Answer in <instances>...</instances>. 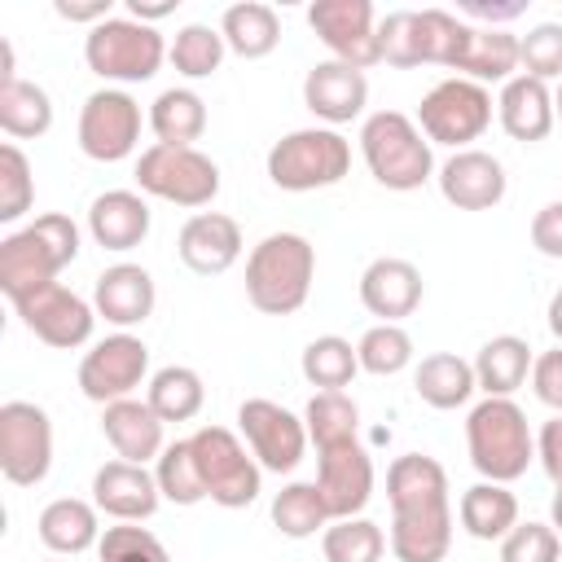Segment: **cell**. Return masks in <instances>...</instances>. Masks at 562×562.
<instances>
[{
    "label": "cell",
    "mask_w": 562,
    "mask_h": 562,
    "mask_svg": "<svg viewBox=\"0 0 562 562\" xmlns=\"http://www.w3.org/2000/svg\"><path fill=\"white\" fill-rule=\"evenodd\" d=\"M413 391L422 404L439 408V413H452V408H465L479 391L474 382V364L461 360L457 351H430L417 360L413 369Z\"/></svg>",
    "instance_id": "28"
},
{
    "label": "cell",
    "mask_w": 562,
    "mask_h": 562,
    "mask_svg": "<svg viewBox=\"0 0 562 562\" xmlns=\"http://www.w3.org/2000/svg\"><path fill=\"white\" fill-rule=\"evenodd\" d=\"M334 518L316 492V483H285L272 496V527L290 540H312L316 531H325Z\"/></svg>",
    "instance_id": "39"
},
{
    "label": "cell",
    "mask_w": 562,
    "mask_h": 562,
    "mask_svg": "<svg viewBox=\"0 0 562 562\" xmlns=\"http://www.w3.org/2000/svg\"><path fill=\"white\" fill-rule=\"evenodd\" d=\"M299 369H303V378H307L316 391H342V386H351V378L360 373V356H356V347H351L342 334H321V338H312V342L303 347Z\"/></svg>",
    "instance_id": "37"
},
{
    "label": "cell",
    "mask_w": 562,
    "mask_h": 562,
    "mask_svg": "<svg viewBox=\"0 0 562 562\" xmlns=\"http://www.w3.org/2000/svg\"><path fill=\"white\" fill-rule=\"evenodd\" d=\"M321 553L325 562H378L386 553V536L373 518L356 514V518H334L321 531Z\"/></svg>",
    "instance_id": "42"
},
{
    "label": "cell",
    "mask_w": 562,
    "mask_h": 562,
    "mask_svg": "<svg viewBox=\"0 0 562 562\" xmlns=\"http://www.w3.org/2000/svg\"><path fill=\"white\" fill-rule=\"evenodd\" d=\"M145 378H149V347L132 329H114L97 338L79 360V391L101 408L136 395Z\"/></svg>",
    "instance_id": "12"
},
{
    "label": "cell",
    "mask_w": 562,
    "mask_h": 562,
    "mask_svg": "<svg viewBox=\"0 0 562 562\" xmlns=\"http://www.w3.org/2000/svg\"><path fill=\"white\" fill-rule=\"evenodd\" d=\"M189 443H193V457L206 483V501H215L220 509H246L259 501L263 465L255 461L246 439H237L228 426H198Z\"/></svg>",
    "instance_id": "8"
},
{
    "label": "cell",
    "mask_w": 562,
    "mask_h": 562,
    "mask_svg": "<svg viewBox=\"0 0 562 562\" xmlns=\"http://www.w3.org/2000/svg\"><path fill=\"white\" fill-rule=\"evenodd\" d=\"M549 527L562 536V487H553V501H549Z\"/></svg>",
    "instance_id": "57"
},
{
    "label": "cell",
    "mask_w": 562,
    "mask_h": 562,
    "mask_svg": "<svg viewBox=\"0 0 562 562\" xmlns=\"http://www.w3.org/2000/svg\"><path fill=\"white\" fill-rule=\"evenodd\" d=\"M316 281V246L303 233H268L246 255V299L263 316H294Z\"/></svg>",
    "instance_id": "2"
},
{
    "label": "cell",
    "mask_w": 562,
    "mask_h": 562,
    "mask_svg": "<svg viewBox=\"0 0 562 562\" xmlns=\"http://www.w3.org/2000/svg\"><path fill=\"white\" fill-rule=\"evenodd\" d=\"M501 562H562V536L549 522H518L501 540Z\"/></svg>",
    "instance_id": "49"
},
{
    "label": "cell",
    "mask_w": 562,
    "mask_h": 562,
    "mask_svg": "<svg viewBox=\"0 0 562 562\" xmlns=\"http://www.w3.org/2000/svg\"><path fill=\"white\" fill-rule=\"evenodd\" d=\"M544 321H549V334H553L558 347H562V285L553 290V299H549V307H544Z\"/></svg>",
    "instance_id": "56"
},
{
    "label": "cell",
    "mask_w": 562,
    "mask_h": 562,
    "mask_svg": "<svg viewBox=\"0 0 562 562\" xmlns=\"http://www.w3.org/2000/svg\"><path fill=\"white\" fill-rule=\"evenodd\" d=\"M53 470V417L31 400L0 404V474L13 487H35Z\"/></svg>",
    "instance_id": "10"
},
{
    "label": "cell",
    "mask_w": 562,
    "mask_h": 562,
    "mask_svg": "<svg viewBox=\"0 0 562 562\" xmlns=\"http://www.w3.org/2000/svg\"><path fill=\"white\" fill-rule=\"evenodd\" d=\"M176 4L180 0H127V18H136V22H145V26H154V22H162L167 13H176Z\"/></svg>",
    "instance_id": "55"
},
{
    "label": "cell",
    "mask_w": 562,
    "mask_h": 562,
    "mask_svg": "<svg viewBox=\"0 0 562 562\" xmlns=\"http://www.w3.org/2000/svg\"><path fill=\"white\" fill-rule=\"evenodd\" d=\"M35 202V176L31 158L9 140L0 145V224H18Z\"/></svg>",
    "instance_id": "46"
},
{
    "label": "cell",
    "mask_w": 562,
    "mask_h": 562,
    "mask_svg": "<svg viewBox=\"0 0 562 562\" xmlns=\"http://www.w3.org/2000/svg\"><path fill=\"white\" fill-rule=\"evenodd\" d=\"M316 492L329 518H356L373 501V457L360 439L316 448Z\"/></svg>",
    "instance_id": "16"
},
{
    "label": "cell",
    "mask_w": 562,
    "mask_h": 562,
    "mask_svg": "<svg viewBox=\"0 0 562 562\" xmlns=\"http://www.w3.org/2000/svg\"><path fill=\"white\" fill-rule=\"evenodd\" d=\"M167 40L158 35V26H145L136 18H105L83 35V61L97 79L110 83H145L162 70L167 61Z\"/></svg>",
    "instance_id": "6"
},
{
    "label": "cell",
    "mask_w": 562,
    "mask_h": 562,
    "mask_svg": "<svg viewBox=\"0 0 562 562\" xmlns=\"http://www.w3.org/2000/svg\"><path fill=\"white\" fill-rule=\"evenodd\" d=\"M92 505L114 522H145L158 514L162 492H158V479L149 465L114 457L92 474Z\"/></svg>",
    "instance_id": "19"
},
{
    "label": "cell",
    "mask_w": 562,
    "mask_h": 562,
    "mask_svg": "<svg viewBox=\"0 0 562 562\" xmlns=\"http://www.w3.org/2000/svg\"><path fill=\"white\" fill-rule=\"evenodd\" d=\"M518 75L562 83V22H536L527 35H518Z\"/></svg>",
    "instance_id": "45"
},
{
    "label": "cell",
    "mask_w": 562,
    "mask_h": 562,
    "mask_svg": "<svg viewBox=\"0 0 562 562\" xmlns=\"http://www.w3.org/2000/svg\"><path fill=\"white\" fill-rule=\"evenodd\" d=\"M360 158L369 176L391 193H413L435 176V145L422 136L417 119L400 110H373L360 123Z\"/></svg>",
    "instance_id": "3"
},
{
    "label": "cell",
    "mask_w": 562,
    "mask_h": 562,
    "mask_svg": "<svg viewBox=\"0 0 562 562\" xmlns=\"http://www.w3.org/2000/svg\"><path fill=\"white\" fill-rule=\"evenodd\" d=\"M224 53H228V44H224L220 26L189 22V26L176 31V40H171V48H167V61H171L176 75H184V79H211V75L224 66Z\"/></svg>",
    "instance_id": "40"
},
{
    "label": "cell",
    "mask_w": 562,
    "mask_h": 562,
    "mask_svg": "<svg viewBox=\"0 0 562 562\" xmlns=\"http://www.w3.org/2000/svg\"><path fill=\"white\" fill-rule=\"evenodd\" d=\"M492 110H496V101L483 83L452 75V79H439L422 97L417 127L430 145H448L457 154V149H470V140H479L492 127Z\"/></svg>",
    "instance_id": "9"
},
{
    "label": "cell",
    "mask_w": 562,
    "mask_h": 562,
    "mask_svg": "<svg viewBox=\"0 0 562 562\" xmlns=\"http://www.w3.org/2000/svg\"><path fill=\"white\" fill-rule=\"evenodd\" d=\"M378 44H382V61L395 70H413L422 66V31H417V9H395L378 22Z\"/></svg>",
    "instance_id": "48"
},
{
    "label": "cell",
    "mask_w": 562,
    "mask_h": 562,
    "mask_svg": "<svg viewBox=\"0 0 562 562\" xmlns=\"http://www.w3.org/2000/svg\"><path fill=\"white\" fill-rule=\"evenodd\" d=\"M149 132L154 145L193 149V140H202L206 132V101L193 88H162L149 105Z\"/></svg>",
    "instance_id": "34"
},
{
    "label": "cell",
    "mask_w": 562,
    "mask_h": 562,
    "mask_svg": "<svg viewBox=\"0 0 562 562\" xmlns=\"http://www.w3.org/2000/svg\"><path fill=\"white\" fill-rule=\"evenodd\" d=\"M145 400L162 422H193L206 404V382L189 364H162L158 373H149Z\"/></svg>",
    "instance_id": "35"
},
{
    "label": "cell",
    "mask_w": 562,
    "mask_h": 562,
    "mask_svg": "<svg viewBox=\"0 0 562 562\" xmlns=\"http://www.w3.org/2000/svg\"><path fill=\"white\" fill-rule=\"evenodd\" d=\"M97 558L101 562H171L167 544L140 527V522H114L101 531V544H97Z\"/></svg>",
    "instance_id": "47"
},
{
    "label": "cell",
    "mask_w": 562,
    "mask_h": 562,
    "mask_svg": "<svg viewBox=\"0 0 562 562\" xmlns=\"http://www.w3.org/2000/svg\"><path fill=\"white\" fill-rule=\"evenodd\" d=\"M154 303H158V285L140 263H110L92 285V307L114 329L145 325L154 316Z\"/></svg>",
    "instance_id": "22"
},
{
    "label": "cell",
    "mask_w": 562,
    "mask_h": 562,
    "mask_svg": "<svg viewBox=\"0 0 562 562\" xmlns=\"http://www.w3.org/2000/svg\"><path fill=\"white\" fill-rule=\"evenodd\" d=\"M457 518H461V531L474 536V540H505L522 518H518V496L509 492V483H470L457 501Z\"/></svg>",
    "instance_id": "29"
},
{
    "label": "cell",
    "mask_w": 562,
    "mask_h": 562,
    "mask_svg": "<svg viewBox=\"0 0 562 562\" xmlns=\"http://www.w3.org/2000/svg\"><path fill=\"white\" fill-rule=\"evenodd\" d=\"M474 364V382L483 395H501V400H514V391L531 378V364H536V351L527 338L518 334H496L479 347V356L470 360Z\"/></svg>",
    "instance_id": "30"
},
{
    "label": "cell",
    "mask_w": 562,
    "mask_h": 562,
    "mask_svg": "<svg viewBox=\"0 0 562 562\" xmlns=\"http://www.w3.org/2000/svg\"><path fill=\"white\" fill-rule=\"evenodd\" d=\"M241 224L224 211H198L180 224V237H176V255L189 272L198 277H220L228 272L237 259H241Z\"/></svg>",
    "instance_id": "20"
},
{
    "label": "cell",
    "mask_w": 562,
    "mask_h": 562,
    "mask_svg": "<svg viewBox=\"0 0 562 562\" xmlns=\"http://www.w3.org/2000/svg\"><path fill=\"white\" fill-rule=\"evenodd\" d=\"M351 171V140L338 127H294L268 149V180L285 193L334 189Z\"/></svg>",
    "instance_id": "5"
},
{
    "label": "cell",
    "mask_w": 562,
    "mask_h": 562,
    "mask_svg": "<svg viewBox=\"0 0 562 562\" xmlns=\"http://www.w3.org/2000/svg\"><path fill=\"white\" fill-rule=\"evenodd\" d=\"M553 110H558V123H562V83L553 88Z\"/></svg>",
    "instance_id": "58"
},
{
    "label": "cell",
    "mask_w": 562,
    "mask_h": 562,
    "mask_svg": "<svg viewBox=\"0 0 562 562\" xmlns=\"http://www.w3.org/2000/svg\"><path fill=\"white\" fill-rule=\"evenodd\" d=\"M465 448L470 465L487 483H514L536 461V435L527 426V413L501 395H483L465 413Z\"/></svg>",
    "instance_id": "4"
},
{
    "label": "cell",
    "mask_w": 562,
    "mask_h": 562,
    "mask_svg": "<svg viewBox=\"0 0 562 562\" xmlns=\"http://www.w3.org/2000/svg\"><path fill=\"white\" fill-rule=\"evenodd\" d=\"M536 461L549 474V483L562 487V417L558 413L536 430Z\"/></svg>",
    "instance_id": "52"
},
{
    "label": "cell",
    "mask_w": 562,
    "mask_h": 562,
    "mask_svg": "<svg viewBox=\"0 0 562 562\" xmlns=\"http://www.w3.org/2000/svg\"><path fill=\"white\" fill-rule=\"evenodd\" d=\"M136 189L145 198H158V202H171V206H184L198 215L220 193V167L198 145L193 149L149 145L136 154Z\"/></svg>",
    "instance_id": "7"
},
{
    "label": "cell",
    "mask_w": 562,
    "mask_h": 562,
    "mask_svg": "<svg viewBox=\"0 0 562 562\" xmlns=\"http://www.w3.org/2000/svg\"><path fill=\"white\" fill-rule=\"evenodd\" d=\"M48 562H66V558H48Z\"/></svg>",
    "instance_id": "59"
},
{
    "label": "cell",
    "mask_w": 562,
    "mask_h": 562,
    "mask_svg": "<svg viewBox=\"0 0 562 562\" xmlns=\"http://www.w3.org/2000/svg\"><path fill=\"white\" fill-rule=\"evenodd\" d=\"M303 426L316 448L360 439V404L347 391H316L303 408Z\"/></svg>",
    "instance_id": "38"
},
{
    "label": "cell",
    "mask_w": 562,
    "mask_h": 562,
    "mask_svg": "<svg viewBox=\"0 0 562 562\" xmlns=\"http://www.w3.org/2000/svg\"><path fill=\"white\" fill-rule=\"evenodd\" d=\"M531 246H536L544 259H562V198L544 202V206L531 215Z\"/></svg>",
    "instance_id": "51"
},
{
    "label": "cell",
    "mask_w": 562,
    "mask_h": 562,
    "mask_svg": "<svg viewBox=\"0 0 562 562\" xmlns=\"http://www.w3.org/2000/svg\"><path fill=\"white\" fill-rule=\"evenodd\" d=\"M220 35H224L228 53H237L241 61H259V57H268L281 44V18L263 0H241V4L224 9Z\"/></svg>",
    "instance_id": "32"
},
{
    "label": "cell",
    "mask_w": 562,
    "mask_h": 562,
    "mask_svg": "<svg viewBox=\"0 0 562 562\" xmlns=\"http://www.w3.org/2000/svg\"><path fill=\"white\" fill-rule=\"evenodd\" d=\"M496 119L505 127L509 140H522V145H536L553 132L558 123V110H553V88L531 79V75H514L509 83H501V97H496Z\"/></svg>",
    "instance_id": "26"
},
{
    "label": "cell",
    "mask_w": 562,
    "mask_h": 562,
    "mask_svg": "<svg viewBox=\"0 0 562 562\" xmlns=\"http://www.w3.org/2000/svg\"><path fill=\"white\" fill-rule=\"evenodd\" d=\"M303 105L321 119V127H342L351 119L364 114L369 105V79L364 70L347 66V61H316L303 75Z\"/></svg>",
    "instance_id": "21"
},
{
    "label": "cell",
    "mask_w": 562,
    "mask_h": 562,
    "mask_svg": "<svg viewBox=\"0 0 562 562\" xmlns=\"http://www.w3.org/2000/svg\"><path fill=\"white\" fill-rule=\"evenodd\" d=\"M417 31H422V66L457 70L470 40V22H461L448 9H417Z\"/></svg>",
    "instance_id": "43"
},
{
    "label": "cell",
    "mask_w": 562,
    "mask_h": 562,
    "mask_svg": "<svg viewBox=\"0 0 562 562\" xmlns=\"http://www.w3.org/2000/svg\"><path fill=\"white\" fill-rule=\"evenodd\" d=\"M162 426L167 422L149 408V400H136V395L114 400V404L101 408V435H105V443L114 448L119 461H136V465L158 461V452L167 448Z\"/></svg>",
    "instance_id": "24"
},
{
    "label": "cell",
    "mask_w": 562,
    "mask_h": 562,
    "mask_svg": "<svg viewBox=\"0 0 562 562\" xmlns=\"http://www.w3.org/2000/svg\"><path fill=\"white\" fill-rule=\"evenodd\" d=\"M79 259V224L61 211L35 215L0 241V290L9 303L57 281L66 263Z\"/></svg>",
    "instance_id": "1"
},
{
    "label": "cell",
    "mask_w": 562,
    "mask_h": 562,
    "mask_svg": "<svg viewBox=\"0 0 562 562\" xmlns=\"http://www.w3.org/2000/svg\"><path fill=\"white\" fill-rule=\"evenodd\" d=\"M154 479H158L162 501H171V505H180V509L206 501V483H202V470H198V457H193V443H189V439H176V443H167V448L158 452Z\"/></svg>",
    "instance_id": "41"
},
{
    "label": "cell",
    "mask_w": 562,
    "mask_h": 562,
    "mask_svg": "<svg viewBox=\"0 0 562 562\" xmlns=\"http://www.w3.org/2000/svg\"><path fill=\"white\" fill-rule=\"evenodd\" d=\"M237 430H241L246 448L255 452V461L272 474H294L312 443L303 417L263 395H250L237 404Z\"/></svg>",
    "instance_id": "13"
},
{
    "label": "cell",
    "mask_w": 562,
    "mask_h": 562,
    "mask_svg": "<svg viewBox=\"0 0 562 562\" xmlns=\"http://www.w3.org/2000/svg\"><path fill=\"white\" fill-rule=\"evenodd\" d=\"M435 180H439L443 202H452L457 211H492L509 189V176H505L501 158L487 154V149H474V145L448 154L439 162Z\"/></svg>",
    "instance_id": "17"
},
{
    "label": "cell",
    "mask_w": 562,
    "mask_h": 562,
    "mask_svg": "<svg viewBox=\"0 0 562 562\" xmlns=\"http://www.w3.org/2000/svg\"><path fill=\"white\" fill-rule=\"evenodd\" d=\"M360 303L369 316H378V325H400L404 316H413L422 307L426 281L422 268L400 259V255H378L364 272H360Z\"/></svg>",
    "instance_id": "18"
},
{
    "label": "cell",
    "mask_w": 562,
    "mask_h": 562,
    "mask_svg": "<svg viewBox=\"0 0 562 562\" xmlns=\"http://www.w3.org/2000/svg\"><path fill=\"white\" fill-rule=\"evenodd\" d=\"M386 501L391 514H430V509H452L448 496V470L426 457V452H404L386 470Z\"/></svg>",
    "instance_id": "25"
},
{
    "label": "cell",
    "mask_w": 562,
    "mask_h": 562,
    "mask_svg": "<svg viewBox=\"0 0 562 562\" xmlns=\"http://www.w3.org/2000/svg\"><path fill=\"white\" fill-rule=\"evenodd\" d=\"M307 26L329 48L334 61H347L356 70H369L382 61L378 44V13L369 0H316L307 4Z\"/></svg>",
    "instance_id": "14"
},
{
    "label": "cell",
    "mask_w": 562,
    "mask_h": 562,
    "mask_svg": "<svg viewBox=\"0 0 562 562\" xmlns=\"http://www.w3.org/2000/svg\"><path fill=\"white\" fill-rule=\"evenodd\" d=\"M356 356H360V369L373 373V378H395L413 364V338L404 325H369L356 342Z\"/></svg>",
    "instance_id": "44"
},
{
    "label": "cell",
    "mask_w": 562,
    "mask_h": 562,
    "mask_svg": "<svg viewBox=\"0 0 562 562\" xmlns=\"http://www.w3.org/2000/svg\"><path fill=\"white\" fill-rule=\"evenodd\" d=\"M457 75L474 79L483 88L487 83H509L518 75V35L470 22V40H465V53L457 61Z\"/></svg>",
    "instance_id": "33"
},
{
    "label": "cell",
    "mask_w": 562,
    "mask_h": 562,
    "mask_svg": "<svg viewBox=\"0 0 562 562\" xmlns=\"http://www.w3.org/2000/svg\"><path fill=\"white\" fill-rule=\"evenodd\" d=\"M386 544H391L395 562H443L452 549V509L391 514Z\"/></svg>",
    "instance_id": "31"
},
{
    "label": "cell",
    "mask_w": 562,
    "mask_h": 562,
    "mask_svg": "<svg viewBox=\"0 0 562 562\" xmlns=\"http://www.w3.org/2000/svg\"><path fill=\"white\" fill-rule=\"evenodd\" d=\"M531 391H536V400L544 408H553L562 417V347L536 356V364H531Z\"/></svg>",
    "instance_id": "50"
},
{
    "label": "cell",
    "mask_w": 562,
    "mask_h": 562,
    "mask_svg": "<svg viewBox=\"0 0 562 562\" xmlns=\"http://www.w3.org/2000/svg\"><path fill=\"white\" fill-rule=\"evenodd\" d=\"M13 312L22 316V325L44 347H57V351H75V347L92 342V329H97V307L83 294H75L70 285H61V281L18 299Z\"/></svg>",
    "instance_id": "15"
},
{
    "label": "cell",
    "mask_w": 562,
    "mask_h": 562,
    "mask_svg": "<svg viewBox=\"0 0 562 562\" xmlns=\"http://www.w3.org/2000/svg\"><path fill=\"white\" fill-rule=\"evenodd\" d=\"M35 531H40V540H44L48 553H57V558H79V553H88V549L101 544V531H105V527H101V509H97L92 501L57 496V501H48V505L40 509Z\"/></svg>",
    "instance_id": "27"
},
{
    "label": "cell",
    "mask_w": 562,
    "mask_h": 562,
    "mask_svg": "<svg viewBox=\"0 0 562 562\" xmlns=\"http://www.w3.org/2000/svg\"><path fill=\"white\" fill-rule=\"evenodd\" d=\"M140 101L127 88H97L79 110V149L92 162H123L140 145Z\"/></svg>",
    "instance_id": "11"
},
{
    "label": "cell",
    "mask_w": 562,
    "mask_h": 562,
    "mask_svg": "<svg viewBox=\"0 0 562 562\" xmlns=\"http://www.w3.org/2000/svg\"><path fill=\"white\" fill-rule=\"evenodd\" d=\"M149 202L140 189H105L92 198L88 206V233L101 250H114V255H127L136 250L145 237H149Z\"/></svg>",
    "instance_id": "23"
},
{
    "label": "cell",
    "mask_w": 562,
    "mask_h": 562,
    "mask_svg": "<svg viewBox=\"0 0 562 562\" xmlns=\"http://www.w3.org/2000/svg\"><path fill=\"white\" fill-rule=\"evenodd\" d=\"M53 13L57 18H66V22H83L88 31L97 26V22H105V18H114V0H53Z\"/></svg>",
    "instance_id": "54"
},
{
    "label": "cell",
    "mask_w": 562,
    "mask_h": 562,
    "mask_svg": "<svg viewBox=\"0 0 562 562\" xmlns=\"http://www.w3.org/2000/svg\"><path fill=\"white\" fill-rule=\"evenodd\" d=\"M0 127L13 140H35L53 127V97L31 79L0 83Z\"/></svg>",
    "instance_id": "36"
},
{
    "label": "cell",
    "mask_w": 562,
    "mask_h": 562,
    "mask_svg": "<svg viewBox=\"0 0 562 562\" xmlns=\"http://www.w3.org/2000/svg\"><path fill=\"white\" fill-rule=\"evenodd\" d=\"M522 9H527L522 0H505V4H496V0H461V13L474 18V26H496V31H505V22H514Z\"/></svg>",
    "instance_id": "53"
}]
</instances>
